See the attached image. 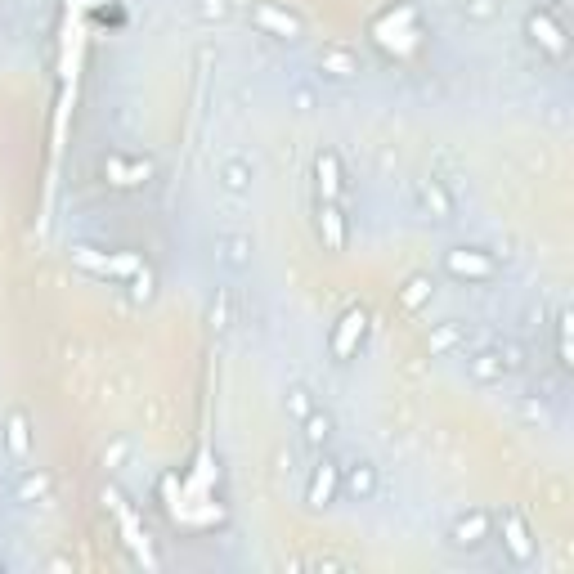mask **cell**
<instances>
[{
  "mask_svg": "<svg viewBox=\"0 0 574 574\" xmlns=\"http://www.w3.org/2000/svg\"><path fill=\"white\" fill-rule=\"evenodd\" d=\"M440 270L449 274V279H458V283H494L498 274H503V265H498V256L489 252V247L458 243V247H449V252L440 256Z\"/></svg>",
  "mask_w": 574,
  "mask_h": 574,
  "instance_id": "cell-1",
  "label": "cell"
},
{
  "mask_svg": "<svg viewBox=\"0 0 574 574\" xmlns=\"http://www.w3.org/2000/svg\"><path fill=\"white\" fill-rule=\"evenodd\" d=\"M525 41H530L534 50H539L543 59H552V63L570 59V27H566V18L548 14V9L530 5V14H525Z\"/></svg>",
  "mask_w": 574,
  "mask_h": 574,
  "instance_id": "cell-2",
  "label": "cell"
},
{
  "mask_svg": "<svg viewBox=\"0 0 574 574\" xmlns=\"http://www.w3.org/2000/svg\"><path fill=\"white\" fill-rule=\"evenodd\" d=\"M368 328H373V314H368L364 305H350L328 332V355L337 359V364L355 359L359 350H364V341H368Z\"/></svg>",
  "mask_w": 574,
  "mask_h": 574,
  "instance_id": "cell-3",
  "label": "cell"
},
{
  "mask_svg": "<svg viewBox=\"0 0 574 574\" xmlns=\"http://www.w3.org/2000/svg\"><path fill=\"white\" fill-rule=\"evenodd\" d=\"M252 27L261 36H270V41H287V45L305 41V23L279 0H252Z\"/></svg>",
  "mask_w": 574,
  "mask_h": 574,
  "instance_id": "cell-4",
  "label": "cell"
},
{
  "mask_svg": "<svg viewBox=\"0 0 574 574\" xmlns=\"http://www.w3.org/2000/svg\"><path fill=\"white\" fill-rule=\"evenodd\" d=\"M494 539H503V552L512 557V566H534V557H539V543H534L521 512H494Z\"/></svg>",
  "mask_w": 574,
  "mask_h": 574,
  "instance_id": "cell-5",
  "label": "cell"
},
{
  "mask_svg": "<svg viewBox=\"0 0 574 574\" xmlns=\"http://www.w3.org/2000/svg\"><path fill=\"white\" fill-rule=\"evenodd\" d=\"M489 539H494V512L471 507V512L453 516V525H449V548L453 552H480Z\"/></svg>",
  "mask_w": 574,
  "mask_h": 574,
  "instance_id": "cell-6",
  "label": "cell"
},
{
  "mask_svg": "<svg viewBox=\"0 0 574 574\" xmlns=\"http://www.w3.org/2000/svg\"><path fill=\"white\" fill-rule=\"evenodd\" d=\"M337 498H341V467L323 453V458L310 467V480H305V507H310V512H323V507H332Z\"/></svg>",
  "mask_w": 574,
  "mask_h": 574,
  "instance_id": "cell-7",
  "label": "cell"
},
{
  "mask_svg": "<svg viewBox=\"0 0 574 574\" xmlns=\"http://www.w3.org/2000/svg\"><path fill=\"white\" fill-rule=\"evenodd\" d=\"M314 63H319V72H323V81H355L359 77V54L350 50L346 41H323L319 45V54H314Z\"/></svg>",
  "mask_w": 574,
  "mask_h": 574,
  "instance_id": "cell-8",
  "label": "cell"
},
{
  "mask_svg": "<svg viewBox=\"0 0 574 574\" xmlns=\"http://www.w3.org/2000/svg\"><path fill=\"white\" fill-rule=\"evenodd\" d=\"M153 157H126V153H108L104 157V175L108 184H117V189H140V184L153 180Z\"/></svg>",
  "mask_w": 574,
  "mask_h": 574,
  "instance_id": "cell-9",
  "label": "cell"
},
{
  "mask_svg": "<svg viewBox=\"0 0 574 574\" xmlns=\"http://www.w3.org/2000/svg\"><path fill=\"white\" fill-rule=\"evenodd\" d=\"M377 489H382L377 462L359 458V462H350V467H341V494H346L350 503H373Z\"/></svg>",
  "mask_w": 574,
  "mask_h": 574,
  "instance_id": "cell-10",
  "label": "cell"
},
{
  "mask_svg": "<svg viewBox=\"0 0 574 574\" xmlns=\"http://www.w3.org/2000/svg\"><path fill=\"white\" fill-rule=\"evenodd\" d=\"M314 184H319V198L323 202H341L346 198V171H341V157L332 148H323L314 157Z\"/></svg>",
  "mask_w": 574,
  "mask_h": 574,
  "instance_id": "cell-11",
  "label": "cell"
},
{
  "mask_svg": "<svg viewBox=\"0 0 574 574\" xmlns=\"http://www.w3.org/2000/svg\"><path fill=\"white\" fill-rule=\"evenodd\" d=\"M216 252H220V265H225V270L247 274V270H252L256 243H252V234H243V229H234V234H225V238H220V243H216Z\"/></svg>",
  "mask_w": 574,
  "mask_h": 574,
  "instance_id": "cell-12",
  "label": "cell"
},
{
  "mask_svg": "<svg viewBox=\"0 0 574 574\" xmlns=\"http://www.w3.org/2000/svg\"><path fill=\"white\" fill-rule=\"evenodd\" d=\"M216 184L225 193H234V198H243V193H252V184H256V166L247 162V157H225V162L216 166Z\"/></svg>",
  "mask_w": 574,
  "mask_h": 574,
  "instance_id": "cell-13",
  "label": "cell"
},
{
  "mask_svg": "<svg viewBox=\"0 0 574 574\" xmlns=\"http://www.w3.org/2000/svg\"><path fill=\"white\" fill-rule=\"evenodd\" d=\"M431 301H435V279H431V274H409V279L395 287V305H400L404 314L427 310Z\"/></svg>",
  "mask_w": 574,
  "mask_h": 574,
  "instance_id": "cell-14",
  "label": "cell"
},
{
  "mask_svg": "<svg viewBox=\"0 0 574 574\" xmlns=\"http://www.w3.org/2000/svg\"><path fill=\"white\" fill-rule=\"evenodd\" d=\"M453 350H467V323L462 319H444L427 332V355L440 359V355H453Z\"/></svg>",
  "mask_w": 574,
  "mask_h": 574,
  "instance_id": "cell-15",
  "label": "cell"
},
{
  "mask_svg": "<svg viewBox=\"0 0 574 574\" xmlns=\"http://www.w3.org/2000/svg\"><path fill=\"white\" fill-rule=\"evenodd\" d=\"M314 216H319L314 225H319L323 247H328V252H341V247H346V216H341V207H337V202H323V198H319Z\"/></svg>",
  "mask_w": 574,
  "mask_h": 574,
  "instance_id": "cell-16",
  "label": "cell"
},
{
  "mask_svg": "<svg viewBox=\"0 0 574 574\" xmlns=\"http://www.w3.org/2000/svg\"><path fill=\"white\" fill-rule=\"evenodd\" d=\"M5 453L14 462H27L32 458V418H27L23 409H14L5 418Z\"/></svg>",
  "mask_w": 574,
  "mask_h": 574,
  "instance_id": "cell-17",
  "label": "cell"
},
{
  "mask_svg": "<svg viewBox=\"0 0 574 574\" xmlns=\"http://www.w3.org/2000/svg\"><path fill=\"white\" fill-rule=\"evenodd\" d=\"M467 377L476 386H503L507 382V368L498 364L494 350H471V355H467Z\"/></svg>",
  "mask_w": 574,
  "mask_h": 574,
  "instance_id": "cell-18",
  "label": "cell"
},
{
  "mask_svg": "<svg viewBox=\"0 0 574 574\" xmlns=\"http://www.w3.org/2000/svg\"><path fill=\"white\" fill-rule=\"evenodd\" d=\"M422 207H427L431 220H440V225H449V220L458 216V202H453V193L444 189L440 180H422Z\"/></svg>",
  "mask_w": 574,
  "mask_h": 574,
  "instance_id": "cell-19",
  "label": "cell"
},
{
  "mask_svg": "<svg viewBox=\"0 0 574 574\" xmlns=\"http://www.w3.org/2000/svg\"><path fill=\"white\" fill-rule=\"evenodd\" d=\"M296 427H301V440L310 444V449H319V453H323V449L332 444V427H337V422H332V413H328V409H314L310 418H301Z\"/></svg>",
  "mask_w": 574,
  "mask_h": 574,
  "instance_id": "cell-20",
  "label": "cell"
},
{
  "mask_svg": "<svg viewBox=\"0 0 574 574\" xmlns=\"http://www.w3.org/2000/svg\"><path fill=\"white\" fill-rule=\"evenodd\" d=\"M283 409H287V418H292V422H301V418H310V413L319 409V404H314V391H310V386L296 382V386H287Z\"/></svg>",
  "mask_w": 574,
  "mask_h": 574,
  "instance_id": "cell-21",
  "label": "cell"
},
{
  "mask_svg": "<svg viewBox=\"0 0 574 574\" xmlns=\"http://www.w3.org/2000/svg\"><path fill=\"white\" fill-rule=\"evenodd\" d=\"M45 494H50V476H45V471H23V480L14 485L18 503H41Z\"/></svg>",
  "mask_w": 574,
  "mask_h": 574,
  "instance_id": "cell-22",
  "label": "cell"
},
{
  "mask_svg": "<svg viewBox=\"0 0 574 574\" xmlns=\"http://www.w3.org/2000/svg\"><path fill=\"white\" fill-rule=\"evenodd\" d=\"M458 14L467 23H494L503 14V0H458Z\"/></svg>",
  "mask_w": 574,
  "mask_h": 574,
  "instance_id": "cell-23",
  "label": "cell"
},
{
  "mask_svg": "<svg viewBox=\"0 0 574 574\" xmlns=\"http://www.w3.org/2000/svg\"><path fill=\"white\" fill-rule=\"evenodd\" d=\"M494 355H498V364L507 368V377H512V373H525V368H530V359H525V346H521V341H512V337L498 341Z\"/></svg>",
  "mask_w": 574,
  "mask_h": 574,
  "instance_id": "cell-24",
  "label": "cell"
},
{
  "mask_svg": "<svg viewBox=\"0 0 574 574\" xmlns=\"http://www.w3.org/2000/svg\"><path fill=\"white\" fill-rule=\"evenodd\" d=\"M193 9H198L202 23H225V18L234 14V0H198Z\"/></svg>",
  "mask_w": 574,
  "mask_h": 574,
  "instance_id": "cell-25",
  "label": "cell"
},
{
  "mask_svg": "<svg viewBox=\"0 0 574 574\" xmlns=\"http://www.w3.org/2000/svg\"><path fill=\"white\" fill-rule=\"evenodd\" d=\"M287 104H292V113H314V108H319V90L314 86H292L287 90Z\"/></svg>",
  "mask_w": 574,
  "mask_h": 574,
  "instance_id": "cell-26",
  "label": "cell"
},
{
  "mask_svg": "<svg viewBox=\"0 0 574 574\" xmlns=\"http://www.w3.org/2000/svg\"><path fill=\"white\" fill-rule=\"evenodd\" d=\"M557 364L570 368V310L557 314Z\"/></svg>",
  "mask_w": 574,
  "mask_h": 574,
  "instance_id": "cell-27",
  "label": "cell"
},
{
  "mask_svg": "<svg viewBox=\"0 0 574 574\" xmlns=\"http://www.w3.org/2000/svg\"><path fill=\"white\" fill-rule=\"evenodd\" d=\"M211 323H216L220 332L229 328V296H220V305H211Z\"/></svg>",
  "mask_w": 574,
  "mask_h": 574,
  "instance_id": "cell-28",
  "label": "cell"
},
{
  "mask_svg": "<svg viewBox=\"0 0 574 574\" xmlns=\"http://www.w3.org/2000/svg\"><path fill=\"white\" fill-rule=\"evenodd\" d=\"M148 296H153V274H140V279H135V301H148Z\"/></svg>",
  "mask_w": 574,
  "mask_h": 574,
  "instance_id": "cell-29",
  "label": "cell"
},
{
  "mask_svg": "<svg viewBox=\"0 0 574 574\" xmlns=\"http://www.w3.org/2000/svg\"><path fill=\"white\" fill-rule=\"evenodd\" d=\"M122 458H126V440H113V449L104 453V467H117Z\"/></svg>",
  "mask_w": 574,
  "mask_h": 574,
  "instance_id": "cell-30",
  "label": "cell"
},
{
  "mask_svg": "<svg viewBox=\"0 0 574 574\" xmlns=\"http://www.w3.org/2000/svg\"><path fill=\"white\" fill-rule=\"evenodd\" d=\"M534 9H548V14H566V9H570V0H534Z\"/></svg>",
  "mask_w": 574,
  "mask_h": 574,
  "instance_id": "cell-31",
  "label": "cell"
},
{
  "mask_svg": "<svg viewBox=\"0 0 574 574\" xmlns=\"http://www.w3.org/2000/svg\"><path fill=\"white\" fill-rule=\"evenodd\" d=\"M310 570H346V561H337V557H314Z\"/></svg>",
  "mask_w": 574,
  "mask_h": 574,
  "instance_id": "cell-32",
  "label": "cell"
},
{
  "mask_svg": "<svg viewBox=\"0 0 574 574\" xmlns=\"http://www.w3.org/2000/svg\"><path fill=\"white\" fill-rule=\"evenodd\" d=\"M5 570H9V566H5V557H0V574H5Z\"/></svg>",
  "mask_w": 574,
  "mask_h": 574,
  "instance_id": "cell-33",
  "label": "cell"
}]
</instances>
